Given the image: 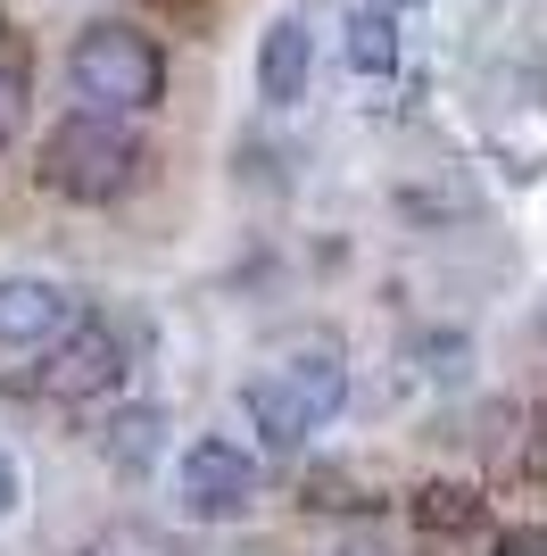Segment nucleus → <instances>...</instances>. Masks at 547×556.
<instances>
[{"label": "nucleus", "instance_id": "obj_5", "mask_svg": "<svg viewBox=\"0 0 547 556\" xmlns=\"http://www.w3.org/2000/svg\"><path fill=\"white\" fill-rule=\"evenodd\" d=\"M75 325V300L42 275H0V341H59Z\"/></svg>", "mask_w": 547, "mask_h": 556}, {"label": "nucleus", "instance_id": "obj_14", "mask_svg": "<svg viewBox=\"0 0 547 556\" xmlns=\"http://www.w3.org/2000/svg\"><path fill=\"white\" fill-rule=\"evenodd\" d=\"M423 357H432V382H465V357H473V349L465 341H423Z\"/></svg>", "mask_w": 547, "mask_h": 556}, {"label": "nucleus", "instance_id": "obj_12", "mask_svg": "<svg viewBox=\"0 0 547 556\" xmlns=\"http://www.w3.org/2000/svg\"><path fill=\"white\" fill-rule=\"evenodd\" d=\"M415 523H423V532H473L481 498L465 482H423V490H415Z\"/></svg>", "mask_w": 547, "mask_h": 556}, {"label": "nucleus", "instance_id": "obj_9", "mask_svg": "<svg viewBox=\"0 0 547 556\" xmlns=\"http://www.w3.org/2000/svg\"><path fill=\"white\" fill-rule=\"evenodd\" d=\"M282 382H291V391L307 399V416H316V424H332V416H341V399H348L341 349H298L291 366H282Z\"/></svg>", "mask_w": 547, "mask_h": 556}, {"label": "nucleus", "instance_id": "obj_2", "mask_svg": "<svg viewBox=\"0 0 547 556\" xmlns=\"http://www.w3.org/2000/svg\"><path fill=\"white\" fill-rule=\"evenodd\" d=\"M67 75L84 92V109H100V116H141V109H158V92H166V59L141 25H84Z\"/></svg>", "mask_w": 547, "mask_h": 556}, {"label": "nucleus", "instance_id": "obj_8", "mask_svg": "<svg viewBox=\"0 0 547 556\" xmlns=\"http://www.w3.org/2000/svg\"><path fill=\"white\" fill-rule=\"evenodd\" d=\"M341 50H348V67H357L365 84H390V75H398V17H390L382 0L348 9V25H341Z\"/></svg>", "mask_w": 547, "mask_h": 556}, {"label": "nucleus", "instance_id": "obj_6", "mask_svg": "<svg viewBox=\"0 0 547 556\" xmlns=\"http://www.w3.org/2000/svg\"><path fill=\"white\" fill-rule=\"evenodd\" d=\"M307 67H316L307 25H298V17H274L266 42H257V92H266L274 109H291V100H307Z\"/></svg>", "mask_w": 547, "mask_h": 556}, {"label": "nucleus", "instance_id": "obj_13", "mask_svg": "<svg viewBox=\"0 0 547 556\" xmlns=\"http://www.w3.org/2000/svg\"><path fill=\"white\" fill-rule=\"evenodd\" d=\"M382 482L365 473V465H316L307 473V507H373Z\"/></svg>", "mask_w": 547, "mask_h": 556}, {"label": "nucleus", "instance_id": "obj_15", "mask_svg": "<svg viewBox=\"0 0 547 556\" xmlns=\"http://www.w3.org/2000/svg\"><path fill=\"white\" fill-rule=\"evenodd\" d=\"M489 556H547V523H514V532H498Z\"/></svg>", "mask_w": 547, "mask_h": 556}, {"label": "nucleus", "instance_id": "obj_1", "mask_svg": "<svg viewBox=\"0 0 547 556\" xmlns=\"http://www.w3.org/2000/svg\"><path fill=\"white\" fill-rule=\"evenodd\" d=\"M133 175H141V134L125 125V116L75 109V116L50 125V141H42V191L100 208V200H125Z\"/></svg>", "mask_w": 547, "mask_h": 556}, {"label": "nucleus", "instance_id": "obj_10", "mask_svg": "<svg viewBox=\"0 0 547 556\" xmlns=\"http://www.w3.org/2000/svg\"><path fill=\"white\" fill-rule=\"evenodd\" d=\"M25 100H34V50H25L17 25H0V141H17Z\"/></svg>", "mask_w": 547, "mask_h": 556}, {"label": "nucleus", "instance_id": "obj_4", "mask_svg": "<svg viewBox=\"0 0 547 556\" xmlns=\"http://www.w3.org/2000/svg\"><path fill=\"white\" fill-rule=\"evenodd\" d=\"M182 498L200 523H232L257 498V457L241 441H191L182 448Z\"/></svg>", "mask_w": 547, "mask_h": 556}, {"label": "nucleus", "instance_id": "obj_18", "mask_svg": "<svg viewBox=\"0 0 547 556\" xmlns=\"http://www.w3.org/2000/svg\"><path fill=\"white\" fill-rule=\"evenodd\" d=\"M341 556H382V548H373V540H348V548Z\"/></svg>", "mask_w": 547, "mask_h": 556}, {"label": "nucleus", "instance_id": "obj_3", "mask_svg": "<svg viewBox=\"0 0 547 556\" xmlns=\"http://www.w3.org/2000/svg\"><path fill=\"white\" fill-rule=\"evenodd\" d=\"M125 382V332L109 316H75L42 357V391L50 399H100Z\"/></svg>", "mask_w": 547, "mask_h": 556}, {"label": "nucleus", "instance_id": "obj_16", "mask_svg": "<svg viewBox=\"0 0 547 556\" xmlns=\"http://www.w3.org/2000/svg\"><path fill=\"white\" fill-rule=\"evenodd\" d=\"M17 498H25V473H17V457L0 448V515H17Z\"/></svg>", "mask_w": 547, "mask_h": 556}, {"label": "nucleus", "instance_id": "obj_17", "mask_svg": "<svg viewBox=\"0 0 547 556\" xmlns=\"http://www.w3.org/2000/svg\"><path fill=\"white\" fill-rule=\"evenodd\" d=\"M523 473H547V407H539V424H531V441H523Z\"/></svg>", "mask_w": 547, "mask_h": 556}, {"label": "nucleus", "instance_id": "obj_7", "mask_svg": "<svg viewBox=\"0 0 547 556\" xmlns=\"http://www.w3.org/2000/svg\"><path fill=\"white\" fill-rule=\"evenodd\" d=\"M241 416H250V432H257L266 448H307V432H316L307 399H298L282 374H257V382H241Z\"/></svg>", "mask_w": 547, "mask_h": 556}, {"label": "nucleus", "instance_id": "obj_11", "mask_svg": "<svg viewBox=\"0 0 547 556\" xmlns=\"http://www.w3.org/2000/svg\"><path fill=\"white\" fill-rule=\"evenodd\" d=\"M158 407H125V416H109V432H100V448H109L116 465H125V473H141V465L158 457Z\"/></svg>", "mask_w": 547, "mask_h": 556}]
</instances>
